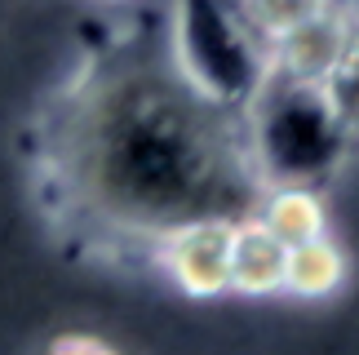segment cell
I'll use <instances>...</instances> for the list:
<instances>
[{"label":"cell","mask_w":359,"mask_h":355,"mask_svg":"<svg viewBox=\"0 0 359 355\" xmlns=\"http://www.w3.org/2000/svg\"><path fill=\"white\" fill-rule=\"evenodd\" d=\"M346 85L351 80H337L333 89H311L266 76V85L240 112L262 187L328 182V173L346 160L355 129V98H346Z\"/></svg>","instance_id":"obj_2"},{"label":"cell","mask_w":359,"mask_h":355,"mask_svg":"<svg viewBox=\"0 0 359 355\" xmlns=\"http://www.w3.org/2000/svg\"><path fill=\"white\" fill-rule=\"evenodd\" d=\"M253 217L284 244V249H297V244L333 236V209H328L324 187H297V182L262 187V196L253 204Z\"/></svg>","instance_id":"obj_6"},{"label":"cell","mask_w":359,"mask_h":355,"mask_svg":"<svg viewBox=\"0 0 359 355\" xmlns=\"http://www.w3.org/2000/svg\"><path fill=\"white\" fill-rule=\"evenodd\" d=\"M164 53L200 98L226 112H244L271 76L266 45L244 27L236 0H173Z\"/></svg>","instance_id":"obj_3"},{"label":"cell","mask_w":359,"mask_h":355,"mask_svg":"<svg viewBox=\"0 0 359 355\" xmlns=\"http://www.w3.org/2000/svg\"><path fill=\"white\" fill-rule=\"evenodd\" d=\"M346 280H351V262H346V253H341V244L333 236L288 249L284 293L297 297V302H328V297H337L346 289Z\"/></svg>","instance_id":"obj_8"},{"label":"cell","mask_w":359,"mask_h":355,"mask_svg":"<svg viewBox=\"0 0 359 355\" xmlns=\"http://www.w3.org/2000/svg\"><path fill=\"white\" fill-rule=\"evenodd\" d=\"M53 160L76 213L147 244L196 217H248L262 196L244 116L200 98L147 45L107 58L72 93Z\"/></svg>","instance_id":"obj_1"},{"label":"cell","mask_w":359,"mask_h":355,"mask_svg":"<svg viewBox=\"0 0 359 355\" xmlns=\"http://www.w3.org/2000/svg\"><path fill=\"white\" fill-rule=\"evenodd\" d=\"M284 262H288L284 244L253 213L240 217L236 231H231V293L236 297H280Z\"/></svg>","instance_id":"obj_7"},{"label":"cell","mask_w":359,"mask_h":355,"mask_svg":"<svg viewBox=\"0 0 359 355\" xmlns=\"http://www.w3.org/2000/svg\"><path fill=\"white\" fill-rule=\"evenodd\" d=\"M240 217H196L151 244L164 280L182 297L213 302L231 293V231Z\"/></svg>","instance_id":"obj_4"},{"label":"cell","mask_w":359,"mask_h":355,"mask_svg":"<svg viewBox=\"0 0 359 355\" xmlns=\"http://www.w3.org/2000/svg\"><path fill=\"white\" fill-rule=\"evenodd\" d=\"M337 5H341V0H236L244 27L266 49L284 32H293V27H302L306 18H315V13H324V9H337Z\"/></svg>","instance_id":"obj_9"},{"label":"cell","mask_w":359,"mask_h":355,"mask_svg":"<svg viewBox=\"0 0 359 355\" xmlns=\"http://www.w3.org/2000/svg\"><path fill=\"white\" fill-rule=\"evenodd\" d=\"M40 355H124L116 342H107L102 333H89V329H67V333H53Z\"/></svg>","instance_id":"obj_10"},{"label":"cell","mask_w":359,"mask_h":355,"mask_svg":"<svg viewBox=\"0 0 359 355\" xmlns=\"http://www.w3.org/2000/svg\"><path fill=\"white\" fill-rule=\"evenodd\" d=\"M271 76L288 85H311V89H333L337 80H351L355 72V27L346 5L324 9L306 18L302 27L284 32L266 49Z\"/></svg>","instance_id":"obj_5"}]
</instances>
